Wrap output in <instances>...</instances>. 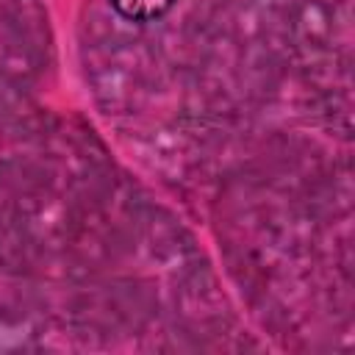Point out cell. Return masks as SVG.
<instances>
[{
	"label": "cell",
	"mask_w": 355,
	"mask_h": 355,
	"mask_svg": "<svg viewBox=\"0 0 355 355\" xmlns=\"http://www.w3.org/2000/svg\"><path fill=\"white\" fill-rule=\"evenodd\" d=\"M108 6L130 22H153L164 17L175 6V0H108Z\"/></svg>",
	"instance_id": "1"
}]
</instances>
